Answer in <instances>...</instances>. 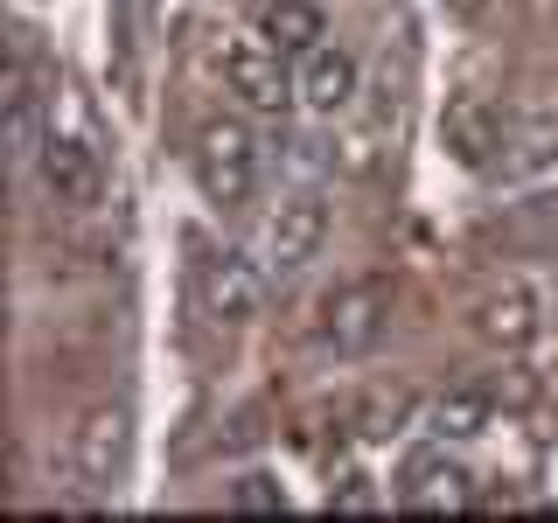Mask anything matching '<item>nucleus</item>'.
Wrapping results in <instances>:
<instances>
[{"instance_id": "1a4fd4ad", "label": "nucleus", "mask_w": 558, "mask_h": 523, "mask_svg": "<svg viewBox=\"0 0 558 523\" xmlns=\"http://www.w3.org/2000/svg\"><path fill=\"white\" fill-rule=\"evenodd\" d=\"M440 139H447V154L461 168L488 174V168L502 161V147H510V126H502V112L488 98L461 92V98H447V112H440Z\"/></svg>"}, {"instance_id": "39448f33", "label": "nucleus", "mask_w": 558, "mask_h": 523, "mask_svg": "<svg viewBox=\"0 0 558 523\" xmlns=\"http://www.w3.org/2000/svg\"><path fill=\"white\" fill-rule=\"evenodd\" d=\"M126 461H133V412L126 405H92L70 426V467H77V482L92 496H112Z\"/></svg>"}, {"instance_id": "a211bd4d", "label": "nucleus", "mask_w": 558, "mask_h": 523, "mask_svg": "<svg viewBox=\"0 0 558 523\" xmlns=\"http://www.w3.org/2000/svg\"><path fill=\"white\" fill-rule=\"evenodd\" d=\"M440 8L453 14V22H482V14H488V0H440Z\"/></svg>"}, {"instance_id": "7ed1b4c3", "label": "nucleus", "mask_w": 558, "mask_h": 523, "mask_svg": "<svg viewBox=\"0 0 558 523\" xmlns=\"http://www.w3.org/2000/svg\"><path fill=\"white\" fill-rule=\"evenodd\" d=\"M266 293H272V272L258 252H203L196 258V307L223 328H244L266 314Z\"/></svg>"}, {"instance_id": "2eb2a0df", "label": "nucleus", "mask_w": 558, "mask_h": 523, "mask_svg": "<svg viewBox=\"0 0 558 523\" xmlns=\"http://www.w3.org/2000/svg\"><path fill=\"white\" fill-rule=\"evenodd\" d=\"M488 418H496L488 391H468V384H453V391H440V398L426 405V433H433V440H482Z\"/></svg>"}, {"instance_id": "9d476101", "label": "nucleus", "mask_w": 558, "mask_h": 523, "mask_svg": "<svg viewBox=\"0 0 558 523\" xmlns=\"http://www.w3.org/2000/svg\"><path fill=\"white\" fill-rule=\"evenodd\" d=\"M35 174H43L49 203H63V209H92V203L105 196L98 154L84 147V139H63V133H49V147H43V161H35Z\"/></svg>"}, {"instance_id": "f257e3e1", "label": "nucleus", "mask_w": 558, "mask_h": 523, "mask_svg": "<svg viewBox=\"0 0 558 523\" xmlns=\"http://www.w3.org/2000/svg\"><path fill=\"white\" fill-rule=\"evenodd\" d=\"M384 328H391V279H377V272L342 279V287L322 301V314H314V342H322L328 356H342V363L371 356L384 342Z\"/></svg>"}, {"instance_id": "0eeeda50", "label": "nucleus", "mask_w": 558, "mask_h": 523, "mask_svg": "<svg viewBox=\"0 0 558 523\" xmlns=\"http://www.w3.org/2000/svg\"><path fill=\"white\" fill-rule=\"evenodd\" d=\"M223 92H238L244 112L279 119L293 98H301V84H293L287 57H279L266 35H258V42H231V49H223Z\"/></svg>"}, {"instance_id": "9b49d317", "label": "nucleus", "mask_w": 558, "mask_h": 523, "mask_svg": "<svg viewBox=\"0 0 558 523\" xmlns=\"http://www.w3.org/2000/svg\"><path fill=\"white\" fill-rule=\"evenodd\" d=\"M356 57H349L342 42H322V49H307L301 57V70H293V84H301V105L314 119H336V112H349L356 105Z\"/></svg>"}, {"instance_id": "f8f14e48", "label": "nucleus", "mask_w": 558, "mask_h": 523, "mask_svg": "<svg viewBox=\"0 0 558 523\" xmlns=\"http://www.w3.org/2000/svg\"><path fill=\"white\" fill-rule=\"evenodd\" d=\"M43 147H49V119H43V92H35V63L14 57V70H8V154L22 168H35Z\"/></svg>"}, {"instance_id": "f03ea898", "label": "nucleus", "mask_w": 558, "mask_h": 523, "mask_svg": "<svg viewBox=\"0 0 558 523\" xmlns=\"http://www.w3.org/2000/svg\"><path fill=\"white\" fill-rule=\"evenodd\" d=\"M189 161H196V188L203 203L217 209H244L258 196V139L244 119H209L196 133V147H189Z\"/></svg>"}, {"instance_id": "20e7f679", "label": "nucleus", "mask_w": 558, "mask_h": 523, "mask_svg": "<svg viewBox=\"0 0 558 523\" xmlns=\"http://www.w3.org/2000/svg\"><path fill=\"white\" fill-rule=\"evenodd\" d=\"M322 244H328V203L314 196V188L279 196L266 209V223H258V258H266L272 279L307 272V258H322Z\"/></svg>"}, {"instance_id": "423d86ee", "label": "nucleus", "mask_w": 558, "mask_h": 523, "mask_svg": "<svg viewBox=\"0 0 558 523\" xmlns=\"http://www.w3.org/2000/svg\"><path fill=\"white\" fill-rule=\"evenodd\" d=\"M475 336L488 349H502V356L531 349L537 336H545V287L523 279V272H510L502 287H488L482 301H475Z\"/></svg>"}, {"instance_id": "f3484780", "label": "nucleus", "mask_w": 558, "mask_h": 523, "mask_svg": "<svg viewBox=\"0 0 558 523\" xmlns=\"http://www.w3.org/2000/svg\"><path fill=\"white\" fill-rule=\"evenodd\" d=\"M328 502H336V510H377V488H371V475H342V488Z\"/></svg>"}, {"instance_id": "ddd939ff", "label": "nucleus", "mask_w": 558, "mask_h": 523, "mask_svg": "<svg viewBox=\"0 0 558 523\" xmlns=\"http://www.w3.org/2000/svg\"><path fill=\"white\" fill-rule=\"evenodd\" d=\"M258 35H266L279 57H307V49H322L328 14L314 8V0H266V8H258Z\"/></svg>"}, {"instance_id": "dca6fc26", "label": "nucleus", "mask_w": 558, "mask_h": 523, "mask_svg": "<svg viewBox=\"0 0 558 523\" xmlns=\"http://www.w3.org/2000/svg\"><path fill=\"white\" fill-rule=\"evenodd\" d=\"M231 510H252V516H279L287 510V488L272 475H238L231 482Z\"/></svg>"}, {"instance_id": "6e6552de", "label": "nucleus", "mask_w": 558, "mask_h": 523, "mask_svg": "<svg viewBox=\"0 0 558 523\" xmlns=\"http://www.w3.org/2000/svg\"><path fill=\"white\" fill-rule=\"evenodd\" d=\"M468 502H475V475H468V467L447 453V440L405 461V482H398V510H412V516H440V510H468Z\"/></svg>"}, {"instance_id": "4468645a", "label": "nucleus", "mask_w": 558, "mask_h": 523, "mask_svg": "<svg viewBox=\"0 0 558 523\" xmlns=\"http://www.w3.org/2000/svg\"><path fill=\"white\" fill-rule=\"evenodd\" d=\"M502 168H510V182H523V188H558V126L551 119L517 126L510 147H502Z\"/></svg>"}]
</instances>
